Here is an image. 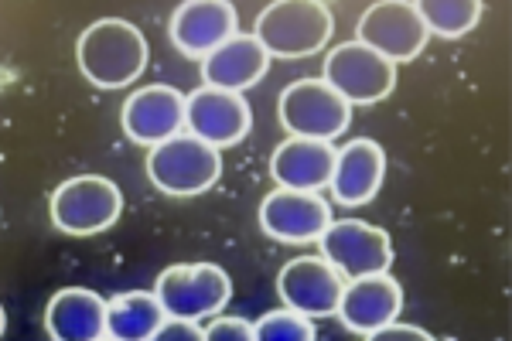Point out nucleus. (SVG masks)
<instances>
[{"instance_id":"f257e3e1","label":"nucleus","mask_w":512,"mask_h":341,"mask_svg":"<svg viewBox=\"0 0 512 341\" xmlns=\"http://www.w3.org/2000/svg\"><path fill=\"white\" fill-rule=\"evenodd\" d=\"M147 38L123 18L93 21L76 41V62L93 86L123 89L147 69Z\"/></svg>"},{"instance_id":"f03ea898","label":"nucleus","mask_w":512,"mask_h":341,"mask_svg":"<svg viewBox=\"0 0 512 341\" xmlns=\"http://www.w3.org/2000/svg\"><path fill=\"white\" fill-rule=\"evenodd\" d=\"M335 35L332 7L318 0H277L256 18L253 38L270 58H308Z\"/></svg>"},{"instance_id":"7ed1b4c3","label":"nucleus","mask_w":512,"mask_h":341,"mask_svg":"<svg viewBox=\"0 0 512 341\" xmlns=\"http://www.w3.org/2000/svg\"><path fill=\"white\" fill-rule=\"evenodd\" d=\"M154 297L164 307V318L192 321L212 318L233 297V280L216 263H178L158 277Z\"/></svg>"},{"instance_id":"20e7f679","label":"nucleus","mask_w":512,"mask_h":341,"mask_svg":"<svg viewBox=\"0 0 512 341\" xmlns=\"http://www.w3.org/2000/svg\"><path fill=\"white\" fill-rule=\"evenodd\" d=\"M147 178L164 195H205L222 178V154L216 147L202 144L192 133H178V137L151 147V154H147Z\"/></svg>"},{"instance_id":"39448f33","label":"nucleus","mask_w":512,"mask_h":341,"mask_svg":"<svg viewBox=\"0 0 512 341\" xmlns=\"http://www.w3.org/2000/svg\"><path fill=\"white\" fill-rule=\"evenodd\" d=\"M123 212V195L103 174L65 178L52 195V222L65 236H96L106 232Z\"/></svg>"},{"instance_id":"423d86ee","label":"nucleus","mask_w":512,"mask_h":341,"mask_svg":"<svg viewBox=\"0 0 512 341\" xmlns=\"http://www.w3.org/2000/svg\"><path fill=\"white\" fill-rule=\"evenodd\" d=\"M280 123L291 130V137L325 140L332 144L349 130L352 106L328 86L325 79H301L280 93Z\"/></svg>"},{"instance_id":"0eeeda50","label":"nucleus","mask_w":512,"mask_h":341,"mask_svg":"<svg viewBox=\"0 0 512 341\" xmlns=\"http://www.w3.org/2000/svg\"><path fill=\"white\" fill-rule=\"evenodd\" d=\"M328 86L349 106H369L379 103L393 93L396 86V65L386 62L373 48L359 45V41H342L325 58V76Z\"/></svg>"},{"instance_id":"6e6552de","label":"nucleus","mask_w":512,"mask_h":341,"mask_svg":"<svg viewBox=\"0 0 512 341\" xmlns=\"http://www.w3.org/2000/svg\"><path fill=\"white\" fill-rule=\"evenodd\" d=\"M321 260H328L342 277L362 280L386 273L393 263V243L379 226L362 219H338L321 232Z\"/></svg>"},{"instance_id":"1a4fd4ad","label":"nucleus","mask_w":512,"mask_h":341,"mask_svg":"<svg viewBox=\"0 0 512 341\" xmlns=\"http://www.w3.org/2000/svg\"><path fill=\"white\" fill-rule=\"evenodd\" d=\"M427 38L431 35H427L424 21H420L417 4H407V0H379V4L366 7V14L359 18V28H355L359 45L373 48L393 65L417 58L424 52Z\"/></svg>"},{"instance_id":"9d476101","label":"nucleus","mask_w":512,"mask_h":341,"mask_svg":"<svg viewBox=\"0 0 512 341\" xmlns=\"http://www.w3.org/2000/svg\"><path fill=\"white\" fill-rule=\"evenodd\" d=\"M250 127L253 110L246 103V96L212 86H202L192 96H185V130L202 144L216 147V151L239 144L250 133Z\"/></svg>"},{"instance_id":"9b49d317","label":"nucleus","mask_w":512,"mask_h":341,"mask_svg":"<svg viewBox=\"0 0 512 341\" xmlns=\"http://www.w3.org/2000/svg\"><path fill=\"white\" fill-rule=\"evenodd\" d=\"M345 277L321 256H301L291 260L277 277V294L287 311L301 318H328L338 311Z\"/></svg>"},{"instance_id":"f8f14e48","label":"nucleus","mask_w":512,"mask_h":341,"mask_svg":"<svg viewBox=\"0 0 512 341\" xmlns=\"http://www.w3.org/2000/svg\"><path fill=\"white\" fill-rule=\"evenodd\" d=\"M332 222V205L318 191L277 188L260 205L263 232L280 243H315Z\"/></svg>"},{"instance_id":"ddd939ff","label":"nucleus","mask_w":512,"mask_h":341,"mask_svg":"<svg viewBox=\"0 0 512 341\" xmlns=\"http://www.w3.org/2000/svg\"><path fill=\"white\" fill-rule=\"evenodd\" d=\"M120 120L134 144L158 147L185 133V96L175 86H144L123 103Z\"/></svg>"},{"instance_id":"4468645a","label":"nucleus","mask_w":512,"mask_h":341,"mask_svg":"<svg viewBox=\"0 0 512 341\" xmlns=\"http://www.w3.org/2000/svg\"><path fill=\"white\" fill-rule=\"evenodd\" d=\"M239 14L226 0H185L171 18V41L181 55L205 58L236 35Z\"/></svg>"},{"instance_id":"2eb2a0df","label":"nucleus","mask_w":512,"mask_h":341,"mask_svg":"<svg viewBox=\"0 0 512 341\" xmlns=\"http://www.w3.org/2000/svg\"><path fill=\"white\" fill-rule=\"evenodd\" d=\"M400 311H403V287L396 284L390 273H376V277H362L345 284L335 314L355 335H373V331L393 324Z\"/></svg>"},{"instance_id":"dca6fc26","label":"nucleus","mask_w":512,"mask_h":341,"mask_svg":"<svg viewBox=\"0 0 512 341\" xmlns=\"http://www.w3.org/2000/svg\"><path fill=\"white\" fill-rule=\"evenodd\" d=\"M383 178H386L383 147L369 137H359L349 140L342 151H335V168L328 188H332V198L338 205H366L383 188Z\"/></svg>"},{"instance_id":"f3484780","label":"nucleus","mask_w":512,"mask_h":341,"mask_svg":"<svg viewBox=\"0 0 512 341\" xmlns=\"http://www.w3.org/2000/svg\"><path fill=\"white\" fill-rule=\"evenodd\" d=\"M267 69H270L267 48L253 35H239V31L229 41H222L212 55L202 58L205 86L226 89V93H239V96L267 76Z\"/></svg>"},{"instance_id":"a211bd4d","label":"nucleus","mask_w":512,"mask_h":341,"mask_svg":"<svg viewBox=\"0 0 512 341\" xmlns=\"http://www.w3.org/2000/svg\"><path fill=\"white\" fill-rule=\"evenodd\" d=\"M45 328L52 341H99L106 338V301L96 290L65 287L45 307Z\"/></svg>"},{"instance_id":"6ab92c4d","label":"nucleus","mask_w":512,"mask_h":341,"mask_svg":"<svg viewBox=\"0 0 512 341\" xmlns=\"http://www.w3.org/2000/svg\"><path fill=\"white\" fill-rule=\"evenodd\" d=\"M335 168V147L325 140H304L291 137L277 147L270 157V174L280 188L294 191H318L328 188Z\"/></svg>"},{"instance_id":"aec40b11","label":"nucleus","mask_w":512,"mask_h":341,"mask_svg":"<svg viewBox=\"0 0 512 341\" xmlns=\"http://www.w3.org/2000/svg\"><path fill=\"white\" fill-rule=\"evenodd\" d=\"M164 321L154 290H130L106 304V338L113 341H147Z\"/></svg>"},{"instance_id":"412c9836","label":"nucleus","mask_w":512,"mask_h":341,"mask_svg":"<svg viewBox=\"0 0 512 341\" xmlns=\"http://www.w3.org/2000/svg\"><path fill=\"white\" fill-rule=\"evenodd\" d=\"M417 14L424 21L427 35L454 41L465 38L482 21V4L478 0H420Z\"/></svg>"},{"instance_id":"4be33fe9","label":"nucleus","mask_w":512,"mask_h":341,"mask_svg":"<svg viewBox=\"0 0 512 341\" xmlns=\"http://www.w3.org/2000/svg\"><path fill=\"white\" fill-rule=\"evenodd\" d=\"M256 341H315V324L294 311H270L253 324Z\"/></svg>"},{"instance_id":"5701e85b","label":"nucleus","mask_w":512,"mask_h":341,"mask_svg":"<svg viewBox=\"0 0 512 341\" xmlns=\"http://www.w3.org/2000/svg\"><path fill=\"white\" fill-rule=\"evenodd\" d=\"M205 341H256L253 338V324L250 321H243V318H219L209 324V328L202 331Z\"/></svg>"},{"instance_id":"b1692460","label":"nucleus","mask_w":512,"mask_h":341,"mask_svg":"<svg viewBox=\"0 0 512 341\" xmlns=\"http://www.w3.org/2000/svg\"><path fill=\"white\" fill-rule=\"evenodd\" d=\"M366 341H437V338L431 335V331L417 328V324L393 321V324H386V328L373 331V335H366Z\"/></svg>"},{"instance_id":"393cba45","label":"nucleus","mask_w":512,"mask_h":341,"mask_svg":"<svg viewBox=\"0 0 512 341\" xmlns=\"http://www.w3.org/2000/svg\"><path fill=\"white\" fill-rule=\"evenodd\" d=\"M147 341H205V335H202V328H198V324H192V321L168 318Z\"/></svg>"},{"instance_id":"a878e982","label":"nucleus","mask_w":512,"mask_h":341,"mask_svg":"<svg viewBox=\"0 0 512 341\" xmlns=\"http://www.w3.org/2000/svg\"><path fill=\"white\" fill-rule=\"evenodd\" d=\"M4 331H7V311L0 307V335H4Z\"/></svg>"},{"instance_id":"bb28decb","label":"nucleus","mask_w":512,"mask_h":341,"mask_svg":"<svg viewBox=\"0 0 512 341\" xmlns=\"http://www.w3.org/2000/svg\"><path fill=\"white\" fill-rule=\"evenodd\" d=\"M99 341H113V338H99Z\"/></svg>"}]
</instances>
